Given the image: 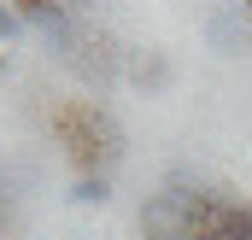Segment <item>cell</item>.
<instances>
[{
  "label": "cell",
  "mask_w": 252,
  "mask_h": 240,
  "mask_svg": "<svg viewBox=\"0 0 252 240\" xmlns=\"http://www.w3.org/2000/svg\"><path fill=\"white\" fill-rule=\"evenodd\" d=\"M53 129L64 135V147H70V158H76V170L82 176H106V164L124 152V135H118V123L106 118L100 106H88V100H76V106H64Z\"/></svg>",
  "instance_id": "1"
},
{
  "label": "cell",
  "mask_w": 252,
  "mask_h": 240,
  "mask_svg": "<svg viewBox=\"0 0 252 240\" xmlns=\"http://www.w3.org/2000/svg\"><path fill=\"white\" fill-rule=\"evenodd\" d=\"M129 76L147 82V88H164V82H170V64L158 59V53H135V59H129Z\"/></svg>",
  "instance_id": "2"
},
{
  "label": "cell",
  "mask_w": 252,
  "mask_h": 240,
  "mask_svg": "<svg viewBox=\"0 0 252 240\" xmlns=\"http://www.w3.org/2000/svg\"><path fill=\"white\" fill-rule=\"evenodd\" d=\"M76 205H106L112 199V176H76Z\"/></svg>",
  "instance_id": "3"
},
{
  "label": "cell",
  "mask_w": 252,
  "mask_h": 240,
  "mask_svg": "<svg viewBox=\"0 0 252 240\" xmlns=\"http://www.w3.org/2000/svg\"><path fill=\"white\" fill-rule=\"evenodd\" d=\"M12 35H18V12H12V6H0V41H12Z\"/></svg>",
  "instance_id": "4"
},
{
  "label": "cell",
  "mask_w": 252,
  "mask_h": 240,
  "mask_svg": "<svg viewBox=\"0 0 252 240\" xmlns=\"http://www.w3.org/2000/svg\"><path fill=\"white\" fill-rule=\"evenodd\" d=\"M247 12H252V0H247Z\"/></svg>",
  "instance_id": "5"
}]
</instances>
